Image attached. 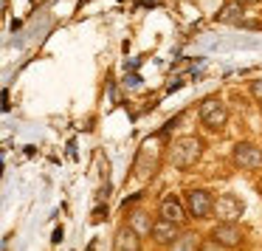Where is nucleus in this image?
I'll use <instances>...</instances> for the list:
<instances>
[{
	"instance_id": "nucleus-5",
	"label": "nucleus",
	"mask_w": 262,
	"mask_h": 251,
	"mask_svg": "<svg viewBox=\"0 0 262 251\" xmlns=\"http://www.w3.org/2000/svg\"><path fill=\"white\" fill-rule=\"evenodd\" d=\"M231 158L239 170H256V166H262V147H256L251 141H239L234 144Z\"/></svg>"
},
{
	"instance_id": "nucleus-3",
	"label": "nucleus",
	"mask_w": 262,
	"mask_h": 251,
	"mask_svg": "<svg viewBox=\"0 0 262 251\" xmlns=\"http://www.w3.org/2000/svg\"><path fill=\"white\" fill-rule=\"evenodd\" d=\"M183 206H186L189 217L206 220V217L214 212V198H211V192H206V189H186V192H183Z\"/></svg>"
},
{
	"instance_id": "nucleus-4",
	"label": "nucleus",
	"mask_w": 262,
	"mask_h": 251,
	"mask_svg": "<svg viewBox=\"0 0 262 251\" xmlns=\"http://www.w3.org/2000/svg\"><path fill=\"white\" fill-rule=\"evenodd\" d=\"M158 161H161L158 141H147L141 150H138L136 166H133V172H136L138 181H147V178H152L155 172H158Z\"/></svg>"
},
{
	"instance_id": "nucleus-13",
	"label": "nucleus",
	"mask_w": 262,
	"mask_h": 251,
	"mask_svg": "<svg viewBox=\"0 0 262 251\" xmlns=\"http://www.w3.org/2000/svg\"><path fill=\"white\" fill-rule=\"evenodd\" d=\"M200 243H203V240L194 232H181V237L169 245V251H200Z\"/></svg>"
},
{
	"instance_id": "nucleus-12",
	"label": "nucleus",
	"mask_w": 262,
	"mask_h": 251,
	"mask_svg": "<svg viewBox=\"0 0 262 251\" xmlns=\"http://www.w3.org/2000/svg\"><path fill=\"white\" fill-rule=\"evenodd\" d=\"M127 223H130L133 228H136L138 234H152V226H155V220H149V215L144 209H136V212H130V215H127Z\"/></svg>"
},
{
	"instance_id": "nucleus-1",
	"label": "nucleus",
	"mask_w": 262,
	"mask_h": 251,
	"mask_svg": "<svg viewBox=\"0 0 262 251\" xmlns=\"http://www.w3.org/2000/svg\"><path fill=\"white\" fill-rule=\"evenodd\" d=\"M200 153H203V144H200V138H194V136H181V138H175V141L169 144V161H172V166H178V170L194 166L200 161Z\"/></svg>"
},
{
	"instance_id": "nucleus-14",
	"label": "nucleus",
	"mask_w": 262,
	"mask_h": 251,
	"mask_svg": "<svg viewBox=\"0 0 262 251\" xmlns=\"http://www.w3.org/2000/svg\"><path fill=\"white\" fill-rule=\"evenodd\" d=\"M200 251H228V248H226V245H220L214 237H209V240H203V243H200Z\"/></svg>"
},
{
	"instance_id": "nucleus-7",
	"label": "nucleus",
	"mask_w": 262,
	"mask_h": 251,
	"mask_svg": "<svg viewBox=\"0 0 262 251\" xmlns=\"http://www.w3.org/2000/svg\"><path fill=\"white\" fill-rule=\"evenodd\" d=\"M149 237H152V243L161 245V248H164V245H172L178 237H181V223H172V220H164V217H158Z\"/></svg>"
},
{
	"instance_id": "nucleus-10",
	"label": "nucleus",
	"mask_w": 262,
	"mask_h": 251,
	"mask_svg": "<svg viewBox=\"0 0 262 251\" xmlns=\"http://www.w3.org/2000/svg\"><path fill=\"white\" fill-rule=\"evenodd\" d=\"M113 251H141V234L130 223H124L113 237Z\"/></svg>"
},
{
	"instance_id": "nucleus-8",
	"label": "nucleus",
	"mask_w": 262,
	"mask_h": 251,
	"mask_svg": "<svg viewBox=\"0 0 262 251\" xmlns=\"http://www.w3.org/2000/svg\"><path fill=\"white\" fill-rule=\"evenodd\" d=\"M211 237L220 245H226V248H239V245H243V228H239L237 223H217V226L211 228Z\"/></svg>"
},
{
	"instance_id": "nucleus-9",
	"label": "nucleus",
	"mask_w": 262,
	"mask_h": 251,
	"mask_svg": "<svg viewBox=\"0 0 262 251\" xmlns=\"http://www.w3.org/2000/svg\"><path fill=\"white\" fill-rule=\"evenodd\" d=\"M186 206H183L181 198H175V195H164L158 203V217H164V220H172V223H183L186 220Z\"/></svg>"
},
{
	"instance_id": "nucleus-2",
	"label": "nucleus",
	"mask_w": 262,
	"mask_h": 251,
	"mask_svg": "<svg viewBox=\"0 0 262 251\" xmlns=\"http://www.w3.org/2000/svg\"><path fill=\"white\" fill-rule=\"evenodd\" d=\"M200 121H203V127L211 133L223 130L226 121H228V108L217 96H206L203 102H200Z\"/></svg>"
},
{
	"instance_id": "nucleus-16",
	"label": "nucleus",
	"mask_w": 262,
	"mask_h": 251,
	"mask_svg": "<svg viewBox=\"0 0 262 251\" xmlns=\"http://www.w3.org/2000/svg\"><path fill=\"white\" fill-rule=\"evenodd\" d=\"M237 3H243V6H256L259 0H237Z\"/></svg>"
},
{
	"instance_id": "nucleus-15",
	"label": "nucleus",
	"mask_w": 262,
	"mask_h": 251,
	"mask_svg": "<svg viewBox=\"0 0 262 251\" xmlns=\"http://www.w3.org/2000/svg\"><path fill=\"white\" fill-rule=\"evenodd\" d=\"M254 96L262 99V82H254Z\"/></svg>"
},
{
	"instance_id": "nucleus-11",
	"label": "nucleus",
	"mask_w": 262,
	"mask_h": 251,
	"mask_svg": "<svg viewBox=\"0 0 262 251\" xmlns=\"http://www.w3.org/2000/svg\"><path fill=\"white\" fill-rule=\"evenodd\" d=\"M243 14H245V6H243V3H237V0H228L226 6L217 12V23L243 26Z\"/></svg>"
},
{
	"instance_id": "nucleus-6",
	"label": "nucleus",
	"mask_w": 262,
	"mask_h": 251,
	"mask_svg": "<svg viewBox=\"0 0 262 251\" xmlns=\"http://www.w3.org/2000/svg\"><path fill=\"white\" fill-rule=\"evenodd\" d=\"M214 215L220 217V223H237V217L243 215V200L231 192L217 195L214 198Z\"/></svg>"
}]
</instances>
